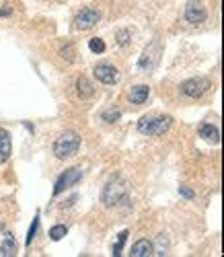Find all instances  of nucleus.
<instances>
[{"instance_id": "obj_1", "label": "nucleus", "mask_w": 224, "mask_h": 257, "mask_svg": "<svg viewBox=\"0 0 224 257\" xmlns=\"http://www.w3.org/2000/svg\"><path fill=\"white\" fill-rule=\"evenodd\" d=\"M173 125V117L171 115H144L138 121V132L146 134V136H163L169 132V127Z\"/></svg>"}, {"instance_id": "obj_2", "label": "nucleus", "mask_w": 224, "mask_h": 257, "mask_svg": "<svg viewBox=\"0 0 224 257\" xmlns=\"http://www.w3.org/2000/svg\"><path fill=\"white\" fill-rule=\"evenodd\" d=\"M80 148V136L76 132H64L56 138L54 142V155L60 159V161H66L78 153Z\"/></svg>"}, {"instance_id": "obj_3", "label": "nucleus", "mask_w": 224, "mask_h": 257, "mask_svg": "<svg viewBox=\"0 0 224 257\" xmlns=\"http://www.w3.org/2000/svg\"><path fill=\"white\" fill-rule=\"evenodd\" d=\"M126 196H128V183H126L122 177H116V179H111V181L105 185L101 200H103V204H105L107 208H114V206H118Z\"/></svg>"}, {"instance_id": "obj_4", "label": "nucleus", "mask_w": 224, "mask_h": 257, "mask_svg": "<svg viewBox=\"0 0 224 257\" xmlns=\"http://www.w3.org/2000/svg\"><path fill=\"white\" fill-rule=\"evenodd\" d=\"M161 54H163V46H161V41L159 39H152L150 41V46L144 50V54L140 56L138 60V68L142 72H152L156 66H159V62H161Z\"/></svg>"}, {"instance_id": "obj_5", "label": "nucleus", "mask_w": 224, "mask_h": 257, "mask_svg": "<svg viewBox=\"0 0 224 257\" xmlns=\"http://www.w3.org/2000/svg\"><path fill=\"white\" fill-rule=\"evenodd\" d=\"M181 93L185 95V97H191V99H197V97H201L208 89H210V80L208 78H204V76H197V78H189V80H185V82H181Z\"/></svg>"}, {"instance_id": "obj_6", "label": "nucleus", "mask_w": 224, "mask_h": 257, "mask_svg": "<svg viewBox=\"0 0 224 257\" xmlns=\"http://www.w3.org/2000/svg\"><path fill=\"white\" fill-rule=\"evenodd\" d=\"M99 21H101V13L99 11H95V9H82L74 17V29H78V31L93 29Z\"/></svg>"}, {"instance_id": "obj_7", "label": "nucleus", "mask_w": 224, "mask_h": 257, "mask_svg": "<svg viewBox=\"0 0 224 257\" xmlns=\"http://www.w3.org/2000/svg\"><path fill=\"white\" fill-rule=\"evenodd\" d=\"M80 177H82V171H80L78 167H72V169L66 171V173H62V175H60V179L56 181L54 196H60L62 191H66L68 187H72L74 183H78V181H80Z\"/></svg>"}, {"instance_id": "obj_8", "label": "nucleus", "mask_w": 224, "mask_h": 257, "mask_svg": "<svg viewBox=\"0 0 224 257\" xmlns=\"http://www.w3.org/2000/svg\"><path fill=\"white\" fill-rule=\"evenodd\" d=\"M185 21L191 25H199L206 21V9L199 0H189L187 7H185Z\"/></svg>"}, {"instance_id": "obj_9", "label": "nucleus", "mask_w": 224, "mask_h": 257, "mask_svg": "<svg viewBox=\"0 0 224 257\" xmlns=\"http://www.w3.org/2000/svg\"><path fill=\"white\" fill-rule=\"evenodd\" d=\"M19 253L17 239L13 237V232L9 230H0V255L3 257H13Z\"/></svg>"}, {"instance_id": "obj_10", "label": "nucleus", "mask_w": 224, "mask_h": 257, "mask_svg": "<svg viewBox=\"0 0 224 257\" xmlns=\"http://www.w3.org/2000/svg\"><path fill=\"white\" fill-rule=\"evenodd\" d=\"M95 76L103 82V84H116L120 80V72L116 66H111V64H99L95 68Z\"/></svg>"}, {"instance_id": "obj_11", "label": "nucleus", "mask_w": 224, "mask_h": 257, "mask_svg": "<svg viewBox=\"0 0 224 257\" xmlns=\"http://www.w3.org/2000/svg\"><path fill=\"white\" fill-rule=\"evenodd\" d=\"M197 132H199V136L204 138L206 142H210V144H220V130H218L216 125H212V123H199Z\"/></svg>"}, {"instance_id": "obj_12", "label": "nucleus", "mask_w": 224, "mask_h": 257, "mask_svg": "<svg viewBox=\"0 0 224 257\" xmlns=\"http://www.w3.org/2000/svg\"><path fill=\"white\" fill-rule=\"evenodd\" d=\"M11 153H13V142H11V134L7 130L0 127V165L7 163L11 159Z\"/></svg>"}, {"instance_id": "obj_13", "label": "nucleus", "mask_w": 224, "mask_h": 257, "mask_svg": "<svg viewBox=\"0 0 224 257\" xmlns=\"http://www.w3.org/2000/svg\"><path fill=\"white\" fill-rule=\"evenodd\" d=\"M130 255H132V257H150V255H154V247H152L150 241L142 239V241H138V243L132 245Z\"/></svg>"}, {"instance_id": "obj_14", "label": "nucleus", "mask_w": 224, "mask_h": 257, "mask_svg": "<svg viewBox=\"0 0 224 257\" xmlns=\"http://www.w3.org/2000/svg\"><path fill=\"white\" fill-rule=\"evenodd\" d=\"M148 95H150V89L146 87V84H138V87H132L128 99H130L134 105H142V103L148 99Z\"/></svg>"}, {"instance_id": "obj_15", "label": "nucleus", "mask_w": 224, "mask_h": 257, "mask_svg": "<svg viewBox=\"0 0 224 257\" xmlns=\"http://www.w3.org/2000/svg\"><path fill=\"white\" fill-rule=\"evenodd\" d=\"M76 93H78L80 99H88V97H93L95 89H93V84L88 82V78L80 76V78L76 80Z\"/></svg>"}, {"instance_id": "obj_16", "label": "nucleus", "mask_w": 224, "mask_h": 257, "mask_svg": "<svg viewBox=\"0 0 224 257\" xmlns=\"http://www.w3.org/2000/svg\"><path fill=\"white\" fill-rule=\"evenodd\" d=\"M88 50H91L93 54H103L105 52V41L101 37H93L91 41H88Z\"/></svg>"}, {"instance_id": "obj_17", "label": "nucleus", "mask_w": 224, "mask_h": 257, "mask_svg": "<svg viewBox=\"0 0 224 257\" xmlns=\"http://www.w3.org/2000/svg\"><path fill=\"white\" fill-rule=\"evenodd\" d=\"M126 241H128V230H122V232H120V237H118V243L114 245V255H116V257H118V255H122Z\"/></svg>"}, {"instance_id": "obj_18", "label": "nucleus", "mask_w": 224, "mask_h": 257, "mask_svg": "<svg viewBox=\"0 0 224 257\" xmlns=\"http://www.w3.org/2000/svg\"><path fill=\"white\" fill-rule=\"evenodd\" d=\"M66 234H68V228H66L64 224H58V226H54V228L50 230V237H52L54 241H60V239H64Z\"/></svg>"}, {"instance_id": "obj_19", "label": "nucleus", "mask_w": 224, "mask_h": 257, "mask_svg": "<svg viewBox=\"0 0 224 257\" xmlns=\"http://www.w3.org/2000/svg\"><path fill=\"white\" fill-rule=\"evenodd\" d=\"M120 117H122V111H118V109H109V111L103 113V119L109 121V123H111V121H118Z\"/></svg>"}, {"instance_id": "obj_20", "label": "nucleus", "mask_w": 224, "mask_h": 257, "mask_svg": "<svg viewBox=\"0 0 224 257\" xmlns=\"http://www.w3.org/2000/svg\"><path fill=\"white\" fill-rule=\"evenodd\" d=\"M37 226H39V214L33 218V224H31V228H29V234H27V245H31V243H33V237H35V232H37Z\"/></svg>"}, {"instance_id": "obj_21", "label": "nucleus", "mask_w": 224, "mask_h": 257, "mask_svg": "<svg viewBox=\"0 0 224 257\" xmlns=\"http://www.w3.org/2000/svg\"><path fill=\"white\" fill-rule=\"evenodd\" d=\"M60 54H62V58H64V60H68V62H72V60H74V48H72V46L62 48V52H60Z\"/></svg>"}, {"instance_id": "obj_22", "label": "nucleus", "mask_w": 224, "mask_h": 257, "mask_svg": "<svg viewBox=\"0 0 224 257\" xmlns=\"http://www.w3.org/2000/svg\"><path fill=\"white\" fill-rule=\"evenodd\" d=\"M179 194H181L183 198H187V200H191V198H193V191H191L189 187H179Z\"/></svg>"}, {"instance_id": "obj_23", "label": "nucleus", "mask_w": 224, "mask_h": 257, "mask_svg": "<svg viewBox=\"0 0 224 257\" xmlns=\"http://www.w3.org/2000/svg\"><path fill=\"white\" fill-rule=\"evenodd\" d=\"M126 44H128V33L120 31V46H126Z\"/></svg>"}]
</instances>
